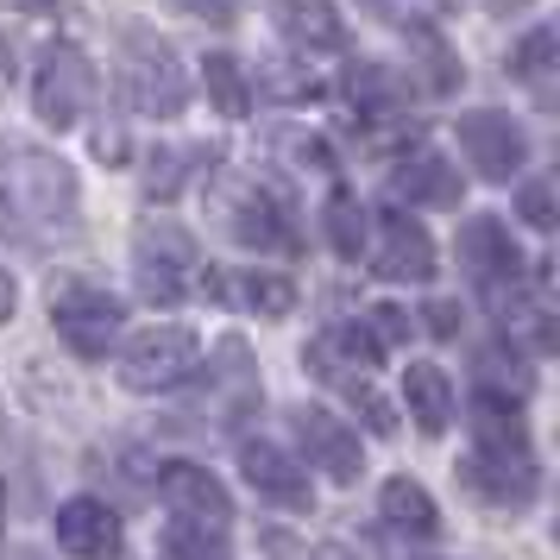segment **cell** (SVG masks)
Wrapping results in <instances>:
<instances>
[{"mask_svg": "<svg viewBox=\"0 0 560 560\" xmlns=\"http://www.w3.org/2000/svg\"><path fill=\"white\" fill-rule=\"evenodd\" d=\"M404 409L416 416V429L422 434H447L454 422V384L441 365H409L404 372Z\"/></svg>", "mask_w": 560, "mask_h": 560, "instance_id": "cell-18", "label": "cell"}, {"mask_svg": "<svg viewBox=\"0 0 560 560\" xmlns=\"http://www.w3.org/2000/svg\"><path fill=\"white\" fill-rule=\"evenodd\" d=\"M32 107H38V120L57 132H70L95 107V63L82 45L70 38H57L38 51V70H32Z\"/></svg>", "mask_w": 560, "mask_h": 560, "instance_id": "cell-4", "label": "cell"}, {"mask_svg": "<svg viewBox=\"0 0 560 560\" xmlns=\"http://www.w3.org/2000/svg\"><path fill=\"white\" fill-rule=\"evenodd\" d=\"M240 296H246V308H258V315H290V308H296V283L271 278V271H253V278H240Z\"/></svg>", "mask_w": 560, "mask_h": 560, "instance_id": "cell-24", "label": "cell"}, {"mask_svg": "<svg viewBox=\"0 0 560 560\" xmlns=\"http://www.w3.org/2000/svg\"><path fill=\"white\" fill-rule=\"evenodd\" d=\"M183 7H189V13H202V20H233L246 0H183Z\"/></svg>", "mask_w": 560, "mask_h": 560, "instance_id": "cell-30", "label": "cell"}, {"mask_svg": "<svg viewBox=\"0 0 560 560\" xmlns=\"http://www.w3.org/2000/svg\"><path fill=\"white\" fill-rule=\"evenodd\" d=\"M459 265L485 283V290H504V283L523 278V253H516V240L498 214H472L466 228H459Z\"/></svg>", "mask_w": 560, "mask_h": 560, "instance_id": "cell-9", "label": "cell"}, {"mask_svg": "<svg viewBox=\"0 0 560 560\" xmlns=\"http://www.w3.org/2000/svg\"><path fill=\"white\" fill-rule=\"evenodd\" d=\"M390 189L409 208H454L459 202V164H447V158H434V152H416L390 171Z\"/></svg>", "mask_w": 560, "mask_h": 560, "instance_id": "cell-17", "label": "cell"}, {"mask_svg": "<svg viewBox=\"0 0 560 560\" xmlns=\"http://www.w3.org/2000/svg\"><path fill=\"white\" fill-rule=\"evenodd\" d=\"M158 498L171 504V516L177 523H189V529H221L228 535V485L214 479L208 466H196V459H171L164 472H158Z\"/></svg>", "mask_w": 560, "mask_h": 560, "instance_id": "cell-8", "label": "cell"}, {"mask_svg": "<svg viewBox=\"0 0 560 560\" xmlns=\"http://www.w3.org/2000/svg\"><path fill=\"white\" fill-rule=\"evenodd\" d=\"M378 271L397 283H429L434 278V240L409 214H384L378 228Z\"/></svg>", "mask_w": 560, "mask_h": 560, "instance_id": "cell-14", "label": "cell"}, {"mask_svg": "<svg viewBox=\"0 0 560 560\" xmlns=\"http://www.w3.org/2000/svg\"><path fill=\"white\" fill-rule=\"evenodd\" d=\"M459 152L485 183H510L529 164V132L498 107H479V114H459Z\"/></svg>", "mask_w": 560, "mask_h": 560, "instance_id": "cell-7", "label": "cell"}, {"mask_svg": "<svg viewBox=\"0 0 560 560\" xmlns=\"http://www.w3.org/2000/svg\"><path fill=\"white\" fill-rule=\"evenodd\" d=\"M466 479H472V491L491 498V504L523 510V504H535V491H541V466H535V454H479V447H472Z\"/></svg>", "mask_w": 560, "mask_h": 560, "instance_id": "cell-12", "label": "cell"}, {"mask_svg": "<svg viewBox=\"0 0 560 560\" xmlns=\"http://www.w3.org/2000/svg\"><path fill=\"white\" fill-rule=\"evenodd\" d=\"M378 13H390V20H434L447 0H372Z\"/></svg>", "mask_w": 560, "mask_h": 560, "instance_id": "cell-28", "label": "cell"}, {"mask_svg": "<svg viewBox=\"0 0 560 560\" xmlns=\"http://www.w3.org/2000/svg\"><path fill=\"white\" fill-rule=\"evenodd\" d=\"M57 548L77 560H114L120 555V516L102 498H70V504H57Z\"/></svg>", "mask_w": 560, "mask_h": 560, "instance_id": "cell-10", "label": "cell"}, {"mask_svg": "<svg viewBox=\"0 0 560 560\" xmlns=\"http://www.w3.org/2000/svg\"><path fill=\"white\" fill-rule=\"evenodd\" d=\"M0 228L13 240H70L77 233V177L70 164L38 145L7 139L0 145Z\"/></svg>", "mask_w": 560, "mask_h": 560, "instance_id": "cell-1", "label": "cell"}, {"mask_svg": "<svg viewBox=\"0 0 560 560\" xmlns=\"http://www.w3.org/2000/svg\"><path fill=\"white\" fill-rule=\"evenodd\" d=\"M422 315H429L422 328H429L434 340H454V334H459V308H454V303H429Z\"/></svg>", "mask_w": 560, "mask_h": 560, "instance_id": "cell-29", "label": "cell"}, {"mask_svg": "<svg viewBox=\"0 0 560 560\" xmlns=\"http://www.w3.org/2000/svg\"><path fill=\"white\" fill-rule=\"evenodd\" d=\"M404 340H409V315L397 303H378L372 308V347L384 353V347H404Z\"/></svg>", "mask_w": 560, "mask_h": 560, "instance_id": "cell-26", "label": "cell"}, {"mask_svg": "<svg viewBox=\"0 0 560 560\" xmlns=\"http://www.w3.org/2000/svg\"><path fill=\"white\" fill-rule=\"evenodd\" d=\"M296 434H303L308 466H322L334 485L359 479V434L340 416H328V409H296Z\"/></svg>", "mask_w": 560, "mask_h": 560, "instance_id": "cell-13", "label": "cell"}, {"mask_svg": "<svg viewBox=\"0 0 560 560\" xmlns=\"http://www.w3.org/2000/svg\"><path fill=\"white\" fill-rule=\"evenodd\" d=\"M7 7H20V13H51L57 0H7Z\"/></svg>", "mask_w": 560, "mask_h": 560, "instance_id": "cell-32", "label": "cell"}, {"mask_svg": "<svg viewBox=\"0 0 560 560\" xmlns=\"http://www.w3.org/2000/svg\"><path fill=\"white\" fill-rule=\"evenodd\" d=\"M120 322H127L120 296H107L95 283H77V290L51 296V328L63 334V347L82 353V359H102L107 347L120 340Z\"/></svg>", "mask_w": 560, "mask_h": 560, "instance_id": "cell-6", "label": "cell"}, {"mask_svg": "<svg viewBox=\"0 0 560 560\" xmlns=\"http://www.w3.org/2000/svg\"><path fill=\"white\" fill-rule=\"evenodd\" d=\"M196 240L177 228V221H145L132 233V278H139V296L145 303H183L196 290Z\"/></svg>", "mask_w": 560, "mask_h": 560, "instance_id": "cell-3", "label": "cell"}, {"mask_svg": "<svg viewBox=\"0 0 560 560\" xmlns=\"http://www.w3.org/2000/svg\"><path fill=\"white\" fill-rule=\"evenodd\" d=\"M228 228L240 246H253V253H283L290 240H296V228H290V208L271 196V189H246L240 202H233Z\"/></svg>", "mask_w": 560, "mask_h": 560, "instance_id": "cell-15", "label": "cell"}, {"mask_svg": "<svg viewBox=\"0 0 560 560\" xmlns=\"http://www.w3.org/2000/svg\"><path fill=\"white\" fill-rule=\"evenodd\" d=\"M378 510H384V523L397 535H409V541H429V535L441 529V510H434V498L416 479H384Z\"/></svg>", "mask_w": 560, "mask_h": 560, "instance_id": "cell-19", "label": "cell"}, {"mask_svg": "<svg viewBox=\"0 0 560 560\" xmlns=\"http://www.w3.org/2000/svg\"><path fill=\"white\" fill-rule=\"evenodd\" d=\"M555 51H560V38H555V26H535L516 51H510V77H523V82H548V70H555Z\"/></svg>", "mask_w": 560, "mask_h": 560, "instance_id": "cell-23", "label": "cell"}, {"mask_svg": "<svg viewBox=\"0 0 560 560\" xmlns=\"http://www.w3.org/2000/svg\"><path fill=\"white\" fill-rule=\"evenodd\" d=\"M202 89H208V107L228 114V120H240V114L253 107V82H246V70H240V57H228V51L202 57Z\"/></svg>", "mask_w": 560, "mask_h": 560, "instance_id": "cell-20", "label": "cell"}, {"mask_svg": "<svg viewBox=\"0 0 560 560\" xmlns=\"http://www.w3.org/2000/svg\"><path fill=\"white\" fill-rule=\"evenodd\" d=\"M485 7H491V13H510V7H523V0H485Z\"/></svg>", "mask_w": 560, "mask_h": 560, "instance_id": "cell-33", "label": "cell"}, {"mask_svg": "<svg viewBox=\"0 0 560 560\" xmlns=\"http://www.w3.org/2000/svg\"><path fill=\"white\" fill-rule=\"evenodd\" d=\"M504 328L510 340H523V347H535V353H548L555 347V315H548V296H523L516 283H510V303H504Z\"/></svg>", "mask_w": 560, "mask_h": 560, "instance_id": "cell-21", "label": "cell"}, {"mask_svg": "<svg viewBox=\"0 0 560 560\" xmlns=\"http://www.w3.org/2000/svg\"><path fill=\"white\" fill-rule=\"evenodd\" d=\"M240 466H246V485H253L258 498H271L283 510L308 504V466L296 454H283L278 441H246L240 447Z\"/></svg>", "mask_w": 560, "mask_h": 560, "instance_id": "cell-11", "label": "cell"}, {"mask_svg": "<svg viewBox=\"0 0 560 560\" xmlns=\"http://www.w3.org/2000/svg\"><path fill=\"white\" fill-rule=\"evenodd\" d=\"M353 102H359V107H372L378 120L390 114V107H397V102H390V82H384L378 63H359V70H353Z\"/></svg>", "mask_w": 560, "mask_h": 560, "instance_id": "cell-25", "label": "cell"}, {"mask_svg": "<svg viewBox=\"0 0 560 560\" xmlns=\"http://www.w3.org/2000/svg\"><path fill=\"white\" fill-rule=\"evenodd\" d=\"M271 26L296 45V51H340L347 45V20L334 13V0H278Z\"/></svg>", "mask_w": 560, "mask_h": 560, "instance_id": "cell-16", "label": "cell"}, {"mask_svg": "<svg viewBox=\"0 0 560 560\" xmlns=\"http://www.w3.org/2000/svg\"><path fill=\"white\" fill-rule=\"evenodd\" d=\"M328 240L340 258H359V246H365V208H359L353 189H334L328 196Z\"/></svg>", "mask_w": 560, "mask_h": 560, "instance_id": "cell-22", "label": "cell"}, {"mask_svg": "<svg viewBox=\"0 0 560 560\" xmlns=\"http://www.w3.org/2000/svg\"><path fill=\"white\" fill-rule=\"evenodd\" d=\"M13 303H20V283H13V271H7V265H0V322L13 315Z\"/></svg>", "mask_w": 560, "mask_h": 560, "instance_id": "cell-31", "label": "cell"}, {"mask_svg": "<svg viewBox=\"0 0 560 560\" xmlns=\"http://www.w3.org/2000/svg\"><path fill=\"white\" fill-rule=\"evenodd\" d=\"M516 214H523L529 228H555V189H548V183H529L523 202H516Z\"/></svg>", "mask_w": 560, "mask_h": 560, "instance_id": "cell-27", "label": "cell"}, {"mask_svg": "<svg viewBox=\"0 0 560 560\" xmlns=\"http://www.w3.org/2000/svg\"><path fill=\"white\" fill-rule=\"evenodd\" d=\"M120 95H127V107L132 114H145V120H171V114H183L189 82H183L177 45L158 38V32H132L127 57H120Z\"/></svg>", "mask_w": 560, "mask_h": 560, "instance_id": "cell-2", "label": "cell"}, {"mask_svg": "<svg viewBox=\"0 0 560 560\" xmlns=\"http://www.w3.org/2000/svg\"><path fill=\"white\" fill-rule=\"evenodd\" d=\"M202 372V347L189 328H152L127 340L120 353V384L139 390V397H164V390H183V384Z\"/></svg>", "mask_w": 560, "mask_h": 560, "instance_id": "cell-5", "label": "cell"}]
</instances>
